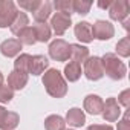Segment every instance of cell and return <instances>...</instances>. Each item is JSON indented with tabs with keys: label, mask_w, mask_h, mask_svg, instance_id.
Masks as SVG:
<instances>
[{
	"label": "cell",
	"mask_w": 130,
	"mask_h": 130,
	"mask_svg": "<svg viewBox=\"0 0 130 130\" xmlns=\"http://www.w3.org/2000/svg\"><path fill=\"white\" fill-rule=\"evenodd\" d=\"M72 25V17L68 14H63V12H55L54 15H51V29L60 37L66 32Z\"/></svg>",
	"instance_id": "ba28073f"
},
{
	"label": "cell",
	"mask_w": 130,
	"mask_h": 130,
	"mask_svg": "<svg viewBox=\"0 0 130 130\" xmlns=\"http://www.w3.org/2000/svg\"><path fill=\"white\" fill-rule=\"evenodd\" d=\"M84 69L83 74L89 81H98L104 77V71H103V63H101V57H89L84 63Z\"/></svg>",
	"instance_id": "277c9868"
},
{
	"label": "cell",
	"mask_w": 130,
	"mask_h": 130,
	"mask_svg": "<svg viewBox=\"0 0 130 130\" xmlns=\"http://www.w3.org/2000/svg\"><path fill=\"white\" fill-rule=\"evenodd\" d=\"M128 12L130 3L127 0H115L109 8V17L115 22H124L125 19H128Z\"/></svg>",
	"instance_id": "9c48e42d"
},
{
	"label": "cell",
	"mask_w": 130,
	"mask_h": 130,
	"mask_svg": "<svg viewBox=\"0 0 130 130\" xmlns=\"http://www.w3.org/2000/svg\"><path fill=\"white\" fill-rule=\"evenodd\" d=\"M64 80H68L69 83H75L81 78V74H83V69H81V64L75 63V61H69L66 66H64Z\"/></svg>",
	"instance_id": "2e32d148"
},
{
	"label": "cell",
	"mask_w": 130,
	"mask_h": 130,
	"mask_svg": "<svg viewBox=\"0 0 130 130\" xmlns=\"http://www.w3.org/2000/svg\"><path fill=\"white\" fill-rule=\"evenodd\" d=\"M92 8V2H83V0H74L72 2V11L80 15H87Z\"/></svg>",
	"instance_id": "484cf974"
},
{
	"label": "cell",
	"mask_w": 130,
	"mask_h": 130,
	"mask_svg": "<svg viewBox=\"0 0 130 130\" xmlns=\"http://www.w3.org/2000/svg\"><path fill=\"white\" fill-rule=\"evenodd\" d=\"M128 22H130V20H128V19H125V20H124V22H121V23H122V26H124V29H125V31H128Z\"/></svg>",
	"instance_id": "e575fe53"
},
{
	"label": "cell",
	"mask_w": 130,
	"mask_h": 130,
	"mask_svg": "<svg viewBox=\"0 0 130 130\" xmlns=\"http://www.w3.org/2000/svg\"><path fill=\"white\" fill-rule=\"evenodd\" d=\"M74 32L75 37L81 41V43H92L93 41V35H92V25L89 22H78L74 26Z\"/></svg>",
	"instance_id": "4fadbf2b"
},
{
	"label": "cell",
	"mask_w": 130,
	"mask_h": 130,
	"mask_svg": "<svg viewBox=\"0 0 130 130\" xmlns=\"http://www.w3.org/2000/svg\"><path fill=\"white\" fill-rule=\"evenodd\" d=\"M32 29H34V34H35L37 41H40V43H46L52 37V29H51V26L46 22L44 23H35L32 26Z\"/></svg>",
	"instance_id": "d6986e66"
},
{
	"label": "cell",
	"mask_w": 130,
	"mask_h": 130,
	"mask_svg": "<svg viewBox=\"0 0 130 130\" xmlns=\"http://www.w3.org/2000/svg\"><path fill=\"white\" fill-rule=\"evenodd\" d=\"M89 47L83 46V44H78V43H74L71 44V60L78 63V64H83L87 58H89Z\"/></svg>",
	"instance_id": "e0dca14e"
},
{
	"label": "cell",
	"mask_w": 130,
	"mask_h": 130,
	"mask_svg": "<svg viewBox=\"0 0 130 130\" xmlns=\"http://www.w3.org/2000/svg\"><path fill=\"white\" fill-rule=\"evenodd\" d=\"M28 26H29V19H28L26 12L19 11L17 17L14 19V22H12V25L9 26V29H11V32H12L14 35H17L20 31H23V29H25V28H28Z\"/></svg>",
	"instance_id": "44dd1931"
},
{
	"label": "cell",
	"mask_w": 130,
	"mask_h": 130,
	"mask_svg": "<svg viewBox=\"0 0 130 130\" xmlns=\"http://www.w3.org/2000/svg\"><path fill=\"white\" fill-rule=\"evenodd\" d=\"M49 69V60L44 55H31V61H29V72L34 77L41 75L44 71Z\"/></svg>",
	"instance_id": "30bf717a"
},
{
	"label": "cell",
	"mask_w": 130,
	"mask_h": 130,
	"mask_svg": "<svg viewBox=\"0 0 130 130\" xmlns=\"http://www.w3.org/2000/svg\"><path fill=\"white\" fill-rule=\"evenodd\" d=\"M29 61H31V55H29V54H20L19 57H15L14 71L28 74V72H29Z\"/></svg>",
	"instance_id": "cb8c5ba5"
},
{
	"label": "cell",
	"mask_w": 130,
	"mask_h": 130,
	"mask_svg": "<svg viewBox=\"0 0 130 130\" xmlns=\"http://www.w3.org/2000/svg\"><path fill=\"white\" fill-rule=\"evenodd\" d=\"M118 104L119 106H122V107H125V109H128L130 107V89H125V90H122L121 93H119V96H118Z\"/></svg>",
	"instance_id": "f546056e"
},
{
	"label": "cell",
	"mask_w": 130,
	"mask_h": 130,
	"mask_svg": "<svg viewBox=\"0 0 130 130\" xmlns=\"http://www.w3.org/2000/svg\"><path fill=\"white\" fill-rule=\"evenodd\" d=\"M115 49H116V54H118L119 57L128 58V57H130V37H128V35H127V37H122V38L116 43Z\"/></svg>",
	"instance_id": "d4e9b609"
},
{
	"label": "cell",
	"mask_w": 130,
	"mask_h": 130,
	"mask_svg": "<svg viewBox=\"0 0 130 130\" xmlns=\"http://www.w3.org/2000/svg\"><path fill=\"white\" fill-rule=\"evenodd\" d=\"M87 130H113V127L109 124H92L87 127Z\"/></svg>",
	"instance_id": "1f68e13d"
},
{
	"label": "cell",
	"mask_w": 130,
	"mask_h": 130,
	"mask_svg": "<svg viewBox=\"0 0 130 130\" xmlns=\"http://www.w3.org/2000/svg\"><path fill=\"white\" fill-rule=\"evenodd\" d=\"M5 113H6V109H5L3 106H0V122H2V119H3V116H5Z\"/></svg>",
	"instance_id": "836d02e7"
},
{
	"label": "cell",
	"mask_w": 130,
	"mask_h": 130,
	"mask_svg": "<svg viewBox=\"0 0 130 130\" xmlns=\"http://www.w3.org/2000/svg\"><path fill=\"white\" fill-rule=\"evenodd\" d=\"M121 113H122V110H121V106L118 104L116 98L110 96V98H107L104 101L101 116L104 118L106 122H115V121H118L119 116H121Z\"/></svg>",
	"instance_id": "52a82bcc"
},
{
	"label": "cell",
	"mask_w": 130,
	"mask_h": 130,
	"mask_svg": "<svg viewBox=\"0 0 130 130\" xmlns=\"http://www.w3.org/2000/svg\"><path fill=\"white\" fill-rule=\"evenodd\" d=\"M17 14L19 9L12 0H0V29L11 26Z\"/></svg>",
	"instance_id": "5b68a950"
},
{
	"label": "cell",
	"mask_w": 130,
	"mask_h": 130,
	"mask_svg": "<svg viewBox=\"0 0 130 130\" xmlns=\"http://www.w3.org/2000/svg\"><path fill=\"white\" fill-rule=\"evenodd\" d=\"M101 63H103V71L104 75H107L110 80L113 81H119L122 78H125L127 75V68L125 64L118 58L116 54L107 52L101 57Z\"/></svg>",
	"instance_id": "7a4b0ae2"
},
{
	"label": "cell",
	"mask_w": 130,
	"mask_h": 130,
	"mask_svg": "<svg viewBox=\"0 0 130 130\" xmlns=\"http://www.w3.org/2000/svg\"><path fill=\"white\" fill-rule=\"evenodd\" d=\"M44 128L46 130H64L66 128L64 118L60 115H49L44 119Z\"/></svg>",
	"instance_id": "7402d4cb"
},
{
	"label": "cell",
	"mask_w": 130,
	"mask_h": 130,
	"mask_svg": "<svg viewBox=\"0 0 130 130\" xmlns=\"http://www.w3.org/2000/svg\"><path fill=\"white\" fill-rule=\"evenodd\" d=\"M103 98L100 95H93V93H89L86 98H84V103H83V107L87 113L96 116V115H101L103 112Z\"/></svg>",
	"instance_id": "8fae6325"
},
{
	"label": "cell",
	"mask_w": 130,
	"mask_h": 130,
	"mask_svg": "<svg viewBox=\"0 0 130 130\" xmlns=\"http://www.w3.org/2000/svg\"><path fill=\"white\" fill-rule=\"evenodd\" d=\"M92 35H93V38L101 40V41L110 40V38L115 35V26H113L110 22L96 20V22L92 25Z\"/></svg>",
	"instance_id": "8992f818"
},
{
	"label": "cell",
	"mask_w": 130,
	"mask_h": 130,
	"mask_svg": "<svg viewBox=\"0 0 130 130\" xmlns=\"http://www.w3.org/2000/svg\"><path fill=\"white\" fill-rule=\"evenodd\" d=\"M64 122L69 124L71 127H83L86 124V115L80 107H72L68 110Z\"/></svg>",
	"instance_id": "5bb4252c"
},
{
	"label": "cell",
	"mask_w": 130,
	"mask_h": 130,
	"mask_svg": "<svg viewBox=\"0 0 130 130\" xmlns=\"http://www.w3.org/2000/svg\"><path fill=\"white\" fill-rule=\"evenodd\" d=\"M110 5H112V2H110V0H106V2L100 0V2H98V6H100L101 9H109V8H110Z\"/></svg>",
	"instance_id": "d6a6232c"
},
{
	"label": "cell",
	"mask_w": 130,
	"mask_h": 130,
	"mask_svg": "<svg viewBox=\"0 0 130 130\" xmlns=\"http://www.w3.org/2000/svg\"><path fill=\"white\" fill-rule=\"evenodd\" d=\"M128 118H130V113H128V109H127L125 113H124V116H122V119L118 121V127H116V130H130Z\"/></svg>",
	"instance_id": "4dcf8cb0"
},
{
	"label": "cell",
	"mask_w": 130,
	"mask_h": 130,
	"mask_svg": "<svg viewBox=\"0 0 130 130\" xmlns=\"http://www.w3.org/2000/svg\"><path fill=\"white\" fill-rule=\"evenodd\" d=\"M17 40L22 43V44H28V46H32L37 43V38H35V34H34V29L32 26H28L25 28L23 31H20L17 34Z\"/></svg>",
	"instance_id": "603a6c76"
},
{
	"label": "cell",
	"mask_w": 130,
	"mask_h": 130,
	"mask_svg": "<svg viewBox=\"0 0 130 130\" xmlns=\"http://www.w3.org/2000/svg\"><path fill=\"white\" fill-rule=\"evenodd\" d=\"M43 86L52 98H64L68 95V83L58 69H47L41 78Z\"/></svg>",
	"instance_id": "6da1fadb"
},
{
	"label": "cell",
	"mask_w": 130,
	"mask_h": 130,
	"mask_svg": "<svg viewBox=\"0 0 130 130\" xmlns=\"http://www.w3.org/2000/svg\"><path fill=\"white\" fill-rule=\"evenodd\" d=\"M12 98H14V90L9 89L8 84H2V86H0V103H2V104L11 103Z\"/></svg>",
	"instance_id": "83f0119b"
},
{
	"label": "cell",
	"mask_w": 130,
	"mask_h": 130,
	"mask_svg": "<svg viewBox=\"0 0 130 130\" xmlns=\"http://www.w3.org/2000/svg\"><path fill=\"white\" fill-rule=\"evenodd\" d=\"M64 130H74V128H64Z\"/></svg>",
	"instance_id": "8d00e7d4"
},
{
	"label": "cell",
	"mask_w": 130,
	"mask_h": 130,
	"mask_svg": "<svg viewBox=\"0 0 130 130\" xmlns=\"http://www.w3.org/2000/svg\"><path fill=\"white\" fill-rule=\"evenodd\" d=\"M47 51H49V57L55 61L64 63L71 60V44L63 38H55L54 41H51Z\"/></svg>",
	"instance_id": "3957f363"
},
{
	"label": "cell",
	"mask_w": 130,
	"mask_h": 130,
	"mask_svg": "<svg viewBox=\"0 0 130 130\" xmlns=\"http://www.w3.org/2000/svg\"><path fill=\"white\" fill-rule=\"evenodd\" d=\"M28 74H23V72H19V71H12L9 75H8V86L9 89L12 90H22L25 89V86L28 84Z\"/></svg>",
	"instance_id": "9a60e30c"
},
{
	"label": "cell",
	"mask_w": 130,
	"mask_h": 130,
	"mask_svg": "<svg viewBox=\"0 0 130 130\" xmlns=\"http://www.w3.org/2000/svg\"><path fill=\"white\" fill-rule=\"evenodd\" d=\"M40 3H41V0H20V2H19V6H20L22 9H25V11L34 14V12L37 11V8L40 6Z\"/></svg>",
	"instance_id": "f1b7e54d"
},
{
	"label": "cell",
	"mask_w": 130,
	"mask_h": 130,
	"mask_svg": "<svg viewBox=\"0 0 130 130\" xmlns=\"http://www.w3.org/2000/svg\"><path fill=\"white\" fill-rule=\"evenodd\" d=\"M2 84H3V74L0 72V86H2Z\"/></svg>",
	"instance_id": "d590c367"
},
{
	"label": "cell",
	"mask_w": 130,
	"mask_h": 130,
	"mask_svg": "<svg viewBox=\"0 0 130 130\" xmlns=\"http://www.w3.org/2000/svg\"><path fill=\"white\" fill-rule=\"evenodd\" d=\"M22 43L17 38H8L0 44V52L6 58H12V57H19L20 51H22Z\"/></svg>",
	"instance_id": "7c38bea8"
},
{
	"label": "cell",
	"mask_w": 130,
	"mask_h": 130,
	"mask_svg": "<svg viewBox=\"0 0 130 130\" xmlns=\"http://www.w3.org/2000/svg\"><path fill=\"white\" fill-rule=\"evenodd\" d=\"M52 14V3L47 2V0H44V2L40 3V6L37 8V11L32 14L35 23H44Z\"/></svg>",
	"instance_id": "ac0fdd59"
},
{
	"label": "cell",
	"mask_w": 130,
	"mask_h": 130,
	"mask_svg": "<svg viewBox=\"0 0 130 130\" xmlns=\"http://www.w3.org/2000/svg\"><path fill=\"white\" fill-rule=\"evenodd\" d=\"M19 122H20L19 113H15V112H8V110H6V113H5L2 122H0V130H14V128H17Z\"/></svg>",
	"instance_id": "ffe728a7"
},
{
	"label": "cell",
	"mask_w": 130,
	"mask_h": 130,
	"mask_svg": "<svg viewBox=\"0 0 130 130\" xmlns=\"http://www.w3.org/2000/svg\"><path fill=\"white\" fill-rule=\"evenodd\" d=\"M54 8L57 9V12H63L71 15L72 11V0H55L54 2Z\"/></svg>",
	"instance_id": "4316f807"
}]
</instances>
